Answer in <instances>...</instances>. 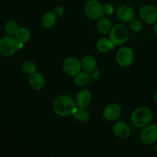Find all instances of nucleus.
Here are the masks:
<instances>
[{
  "label": "nucleus",
  "instance_id": "c85d7f7f",
  "mask_svg": "<svg viewBox=\"0 0 157 157\" xmlns=\"http://www.w3.org/2000/svg\"><path fill=\"white\" fill-rule=\"evenodd\" d=\"M155 99H156V101L157 102V91L156 93V95H155Z\"/></svg>",
  "mask_w": 157,
  "mask_h": 157
},
{
  "label": "nucleus",
  "instance_id": "4468645a",
  "mask_svg": "<svg viewBox=\"0 0 157 157\" xmlns=\"http://www.w3.org/2000/svg\"><path fill=\"white\" fill-rule=\"evenodd\" d=\"M113 134L121 139H125L128 137L130 133V127L124 122H117L113 127Z\"/></svg>",
  "mask_w": 157,
  "mask_h": 157
},
{
  "label": "nucleus",
  "instance_id": "a878e982",
  "mask_svg": "<svg viewBox=\"0 0 157 157\" xmlns=\"http://www.w3.org/2000/svg\"><path fill=\"white\" fill-rule=\"evenodd\" d=\"M64 9H63L62 7H61V6H58V7H56L55 9V11H54V12L55 13V15H57V17H61L62 16V15L64 14Z\"/></svg>",
  "mask_w": 157,
  "mask_h": 157
},
{
  "label": "nucleus",
  "instance_id": "c756f323",
  "mask_svg": "<svg viewBox=\"0 0 157 157\" xmlns=\"http://www.w3.org/2000/svg\"><path fill=\"white\" fill-rule=\"evenodd\" d=\"M155 151H156V153H157V146L156 147V148H155Z\"/></svg>",
  "mask_w": 157,
  "mask_h": 157
},
{
  "label": "nucleus",
  "instance_id": "dca6fc26",
  "mask_svg": "<svg viewBox=\"0 0 157 157\" xmlns=\"http://www.w3.org/2000/svg\"><path fill=\"white\" fill-rule=\"evenodd\" d=\"M73 116L76 121L81 123H85L88 121L90 118V112L86 109V107H78L75 108L73 112Z\"/></svg>",
  "mask_w": 157,
  "mask_h": 157
},
{
  "label": "nucleus",
  "instance_id": "412c9836",
  "mask_svg": "<svg viewBox=\"0 0 157 157\" xmlns=\"http://www.w3.org/2000/svg\"><path fill=\"white\" fill-rule=\"evenodd\" d=\"M15 38H16L18 41L25 44V43L28 42L30 39V31L26 29V28H19L16 32V33H15Z\"/></svg>",
  "mask_w": 157,
  "mask_h": 157
},
{
  "label": "nucleus",
  "instance_id": "f257e3e1",
  "mask_svg": "<svg viewBox=\"0 0 157 157\" xmlns=\"http://www.w3.org/2000/svg\"><path fill=\"white\" fill-rule=\"evenodd\" d=\"M76 102L68 95H60L53 103L54 112L58 116L67 117L73 113L76 108Z\"/></svg>",
  "mask_w": 157,
  "mask_h": 157
},
{
  "label": "nucleus",
  "instance_id": "aec40b11",
  "mask_svg": "<svg viewBox=\"0 0 157 157\" xmlns=\"http://www.w3.org/2000/svg\"><path fill=\"white\" fill-rule=\"evenodd\" d=\"M115 45L110 41V39L107 38H101L99 41L97 42V48L98 51L102 53H107L109 51L114 48Z\"/></svg>",
  "mask_w": 157,
  "mask_h": 157
},
{
  "label": "nucleus",
  "instance_id": "7ed1b4c3",
  "mask_svg": "<svg viewBox=\"0 0 157 157\" xmlns=\"http://www.w3.org/2000/svg\"><path fill=\"white\" fill-rule=\"evenodd\" d=\"M129 38L128 29L122 24H117L113 26L110 31L109 39L116 45H121L127 42Z\"/></svg>",
  "mask_w": 157,
  "mask_h": 157
},
{
  "label": "nucleus",
  "instance_id": "393cba45",
  "mask_svg": "<svg viewBox=\"0 0 157 157\" xmlns=\"http://www.w3.org/2000/svg\"><path fill=\"white\" fill-rule=\"evenodd\" d=\"M104 14L107 15H110L113 13V6L110 4H105L104 6Z\"/></svg>",
  "mask_w": 157,
  "mask_h": 157
},
{
  "label": "nucleus",
  "instance_id": "5701e85b",
  "mask_svg": "<svg viewBox=\"0 0 157 157\" xmlns=\"http://www.w3.org/2000/svg\"><path fill=\"white\" fill-rule=\"evenodd\" d=\"M21 67H22V70L24 71L25 73L29 74V75H31V74L36 71V65H35V64L33 61H25V62L23 63Z\"/></svg>",
  "mask_w": 157,
  "mask_h": 157
},
{
  "label": "nucleus",
  "instance_id": "a211bd4d",
  "mask_svg": "<svg viewBox=\"0 0 157 157\" xmlns=\"http://www.w3.org/2000/svg\"><path fill=\"white\" fill-rule=\"evenodd\" d=\"M90 80V75L86 71H80L74 78V82L78 87H84L87 85Z\"/></svg>",
  "mask_w": 157,
  "mask_h": 157
},
{
  "label": "nucleus",
  "instance_id": "cd10ccee",
  "mask_svg": "<svg viewBox=\"0 0 157 157\" xmlns=\"http://www.w3.org/2000/svg\"><path fill=\"white\" fill-rule=\"evenodd\" d=\"M153 30H154V32L157 35V21L154 23V26H153Z\"/></svg>",
  "mask_w": 157,
  "mask_h": 157
},
{
  "label": "nucleus",
  "instance_id": "b1692460",
  "mask_svg": "<svg viewBox=\"0 0 157 157\" xmlns=\"http://www.w3.org/2000/svg\"><path fill=\"white\" fill-rule=\"evenodd\" d=\"M130 27L133 32H138L142 29V23L139 19H133L130 21Z\"/></svg>",
  "mask_w": 157,
  "mask_h": 157
},
{
  "label": "nucleus",
  "instance_id": "f3484780",
  "mask_svg": "<svg viewBox=\"0 0 157 157\" xmlns=\"http://www.w3.org/2000/svg\"><path fill=\"white\" fill-rule=\"evenodd\" d=\"M97 29L98 32L102 34H107L112 29V22L110 18L107 17H102L99 19L97 24Z\"/></svg>",
  "mask_w": 157,
  "mask_h": 157
},
{
  "label": "nucleus",
  "instance_id": "423d86ee",
  "mask_svg": "<svg viewBox=\"0 0 157 157\" xmlns=\"http://www.w3.org/2000/svg\"><path fill=\"white\" fill-rule=\"evenodd\" d=\"M139 15L141 19L147 24L152 25L157 21V9L153 6H143L140 9Z\"/></svg>",
  "mask_w": 157,
  "mask_h": 157
},
{
  "label": "nucleus",
  "instance_id": "f8f14e48",
  "mask_svg": "<svg viewBox=\"0 0 157 157\" xmlns=\"http://www.w3.org/2000/svg\"><path fill=\"white\" fill-rule=\"evenodd\" d=\"M92 94L88 90H81L75 97V102L78 107H87L91 102Z\"/></svg>",
  "mask_w": 157,
  "mask_h": 157
},
{
  "label": "nucleus",
  "instance_id": "9d476101",
  "mask_svg": "<svg viewBox=\"0 0 157 157\" xmlns=\"http://www.w3.org/2000/svg\"><path fill=\"white\" fill-rule=\"evenodd\" d=\"M104 117L110 121H117L121 114V108L118 104H110L105 107L104 110Z\"/></svg>",
  "mask_w": 157,
  "mask_h": 157
},
{
  "label": "nucleus",
  "instance_id": "f03ea898",
  "mask_svg": "<svg viewBox=\"0 0 157 157\" xmlns=\"http://www.w3.org/2000/svg\"><path fill=\"white\" fill-rule=\"evenodd\" d=\"M153 119V113L147 107H139L136 109L131 115L132 124L139 128H144L150 125Z\"/></svg>",
  "mask_w": 157,
  "mask_h": 157
},
{
  "label": "nucleus",
  "instance_id": "bb28decb",
  "mask_svg": "<svg viewBox=\"0 0 157 157\" xmlns=\"http://www.w3.org/2000/svg\"><path fill=\"white\" fill-rule=\"evenodd\" d=\"M99 75H100L99 71L97 70H95L91 73V78H94V79H98V78H99Z\"/></svg>",
  "mask_w": 157,
  "mask_h": 157
},
{
  "label": "nucleus",
  "instance_id": "20e7f679",
  "mask_svg": "<svg viewBox=\"0 0 157 157\" xmlns=\"http://www.w3.org/2000/svg\"><path fill=\"white\" fill-rule=\"evenodd\" d=\"M84 12L89 18L98 20L102 18L104 14V6L97 0H89L84 5Z\"/></svg>",
  "mask_w": 157,
  "mask_h": 157
},
{
  "label": "nucleus",
  "instance_id": "6ab92c4d",
  "mask_svg": "<svg viewBox=\"0 0 157 157\" xmlns=\"http://www.w3.org/2000/svg\"><path fill=\"white\" fill-rule=\"evenodd\" d=\"M57 21V15L55 12H48L43 15L41 23L46 29H51L55 25Z\"/></svg>",
  "mask_w": 157,
  "mask_h": 157
},
{
  "label": "nucleus",
  "instance_id": "4be33fe9",
  "mask_svg": "<svg viewBox=\"0 0 157 157\" xmlns=\"http://www.w3.org/2000/svg\"><path fill=\"white\" fill-rule=\"evenodd\" d=\"M18 29H19L18 25L14 21H8L6 24V26H5L6 32L9 35H11V36H15V33H16V32L18 31Z\"/></svg>",
  "mask_w": 157,
  "mask_h": 157
},
{
  "label": "nucleus",
  "instance_id": "2eb2a0df",
  "mask_svg": "<svg viewBox=\"0 0 157 157\" xmlns=\"http://www.w3.org/2000/svg\"><path fill=\"white\" fill-rule=\"evenodd\" d=\"M81 67L84 71L91 74L94 71L96 70L97 61L95 58L91 55H86L81 59Z\"/></svg>",
  "mask_w": 157,
  "mask_h": 157
},
{
  "label": "nucleus",
  "instance_id": "6e6552de",
  "mask_svg": "<svg viewBox=\"0 0 157 157\" xmlns=\"http://www.w3.org/2000/svg\"><path fill=\"white\" fill-rule=\"evenodd\" d=\"M81 63L78 58L68 57L63 62V69L64 72L70 76H75L81 70Z\"/></svg>",
  "mask_w": 157,
  "mask_h": 157
},
{
  "label": "nucleus",
  "instance_id": "1a4fd4ad",
  "mask_svg": "<svg viewBox=\"0 0 157 157\" xmlns=\"http://www.w3.org/2000/svg\"><path fill=\"white\" fill-rule=\"evenodd\" d=\"M140 140L144 144L150 145L157 141V125L151 124L144 127L140 133Z\"/></svg>",
  "mask_w": 157,
  "mask_h": 157
},
{
  "label": "nucleus",
  "instance_id": "9b49d317",
  "mask_svg": "<svg viewBox=\"0 0 157 157\" xmlns=\"http://www.w3.org/2000/svg\"><path fill=\"white\" fill-rule=\"evenodd\" d=\"M118 18L124 22H130L134 19V11L129 6H121L117 11Z\"/></svg>",
  "mask_w": 157,
  "mask_h": 157
},
{
  "label": "nucleus",
  "instance_id": "0eeeda50",
  "mask_svg": "<svg viewBox=\"0 0 157 157\" xmlns=\"http://www.w3.org/2000/svg\"><path fill=\"white\" fill-rule=\"evenodd\" d=\"M117 61L122 67H128L133 63V51L128 47L121 48L117 52Z\"/></svg>",
  "mask_w": 157,
  "mask_h": 157
},
{
  "label": "nucleus",
  "instance_id": "ddd939ff",
  "mask_svg": "<svg viewBox=\"0 0 157 157\" xmlns=\"http://www.w3.org/2000/svg\"><path fill=\"white\" fill-rule=\"evenodd\" d=\"M29 83L32 88L35 90H41L45 84V80L41 74L35 71L29 75Z\"/></svg>",
  "mask_w": 157,
  "mask_h": 157
},
{
  "label": "nucleus",
  "instance_id": "39448f33",
  "mask_svg": "<svg viewBox=\"0 0 157 157\" xmlns=\"http://www.w3.org/2000/svg\"><path fill=\"white\" fill-rule=\"evenodd\" d=\"M18 48V41L13 36H6L0 40V55L4 57H10L13 55Z\"/></svg>",
  "mask_w": 157,
  "mask_h": 157
}]
</instances>
